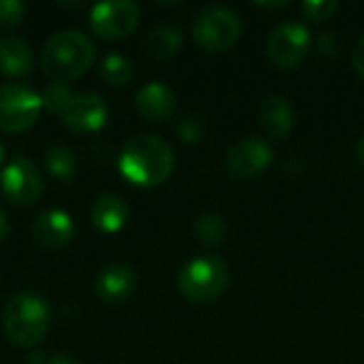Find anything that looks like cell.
<instances>
[{
  "instance_id": "26",
  "label": "cell",
  "mask_w": 364,
  "mask_h": 364,
  "mask_svg": "<svg viewBox=\"0 0 364 364\" xmlns=\"http://www.w3.org/2000/svg\"><path fill=\"white\" fill-rule=\"evenodd\" d=\"M352 64H354V70L358 73V77L364 79V36L356 43V47L352 51Z\"/></svg>"
},
{
  "instance_id": "21",
  "label": "cell",
  "mask_w": 364,
  "mask_h": 364,
  "mask_svg": "<svg viewBox=\"0 0 364 364\" xmlns=\"http://www.w3.org/2000/svg\"><path fill=\"white\" fill-rule=\"evenodd\" d=\"M192 230H194L196 239H198L203 245L215 247V245H220V243L226 239L228 226H226L224 218L218 215V213H200V215L194 220Z\"/></svg>"
},
{
  "instance_id": "23",
  "label": "cell",
  "mask_w": 364,
  "mask_h": 364,
  "mask_svg": "<svg viewBox=\"0 0 364 364\" xmlns=\"http://www.w3.org/2000/svg\"><path fill=\"white\" fill-rule=\"evenodd\" d=\"M26 17V6L19 0H0V28H17Z\"/></svg>"
},
{
  "instance_id": "24",
  "label": "cell",
  "mask_w": 364,
  "mask_h": 364,
  "mask_svg": "<svg viewBox=\"0 0 364 364\" xmlns=\"http://www.w3.org/2000/svg\"><path fill=\"white\" fill-rule=\"evenodd\" d=\"M337 9H339L337 0H307V2H303V13L316 21L331 17Z\"/></svg>"
},
{
  "instance_id": "15",
  "label": "cell",
  "mask_w": 364,
  "mask_h": 364,
  "mask_svg": "<svg viewBox=\"0 0 364 364\" xmlns=\"http://www.w3.org/2000/svg\"><path fill=\"white\" fill-rule=\"evenodd\" d=\"M262 130L273 139H286L294 128V109L282 96H269L262 100L258 111Z\"/></svg>"
},
{
  "instance_id": "1",
  "label": "cell",
  "mask_w": 364,
  "mask_h": 364,
  "mask_svg": "<svg viewBox=\"0 0 364 364\" xmlns=\"http://www.w3.org/2000/svg\"><path fill=\"white\" fill-rule=\"evenodd\" d=\"M117 168L139 188H158L171 177L175 154L164 139L156 134H136L122 147Z\"/></svg>"
},
{
  "instance_id": "29",
  "label": "cell",
  "mask_w": 364,
  "mask_h": 364,
  "mask_svg": "<svg viewBox=\"0 0 364 364\" xmlns=\"http://www.w3.org/2000/svg\"><path fill=\"white\" fill-rule=\"evenodd\" d=\"M47 364H81L77 358H73V356H68V354H55V356H51L49 358V363Z\"/></svg>"
},
{
  "instance_id": "19",
  "label": "cell",
  "mask_w": 364,
  "mask_h": 364,
  "mask_svg": "<svg viewBox=\"0 0 364 364\" xmlns=\"http://www.w3.org/2000/svg\"><path fill=\"white\" fill-rule=\"evenodd\" d=\"M45 168L60 181H70L77 175V156L66 145H51L45 151Z\"/></svg>"
},
{
  "instance_id": "18",
  "label": "cell",
  "mask_w": 364,
  "mask_h": 364,
  "mask_svg": "<svg viewBox=\"0 0 364 364\" xmlns=\"http://www.w3.org/2000/svg\"><path fill=\"white\" fill-rule=\"evenodd\" d=\"M183 45V34L175 26H158L147 32L143 38V51L151 60H166L173 58Z\"/></svg>"
},
{
  "instance_id": "31",
  "label": "cell",
  "mask_w": 364,
  "mask_h": 364,
  "mask_svg": "<svg viewBox=\"0 0 364 364\" xmlns=\"http://www.w3.org/2000/svg\"><path fill=\"white\" fill-rule=\"evenodd\" d=\"M356 158L360 160V164L364 166V139L358 143V145H356Z\"/></svg>"
},
{
  "instance_id": "27",
  "label": "cell",
  "mask_w": 364,
  "mask_h": 364,
  "mask_svg": "<svg viewBox=\"0 0 364 364\" xmlns=\"http://www.w3.org/2000/svg\"><path fill=\"white\" fill-rule=\"evenodd\" d=\"M49 363V358H47V354L43 352V350H32L30 354H28V358H26V364H47Z\"/></svg>"
},
{
  "instance_id": "4",
  "label": "cell",
  "mask_w": 364,
  "mask_h": 364,
  "mask_svg": "<svg viewBox=\"0 0 364 364\" xmlns=\"http://www.w3.org/2000/svg\"><path fill=\"white\" fill-rule=\"evenodd\" d=\"M230 284V269L228 264L211 254L196 256L188 260L179 275H177V286L179 292L192 301V303H211L218 296L224 294V290Z\"/></svg>"
},
{
  "instance_id": "30",
  "label": "cell",
  "mask_w": 364,
  "mask_h": 364,
  "mask_svg": "<svg viewBox=\"0 0 364 364\" xmlns=\"http://www.w3.org/2000/svg\"><path fill=\"white\" fill-rule=\"evenodd\" d=\"M288 2H258V6H267V9H282Z\"/></svg>"
},
{
  "instance_id": "32",
  "label": "cell",
  "mask_w": 364,
  "mask_h": 364,
  "mask_svg": "<svg viewBox=\"0 0 364 364\" xmlns=\"http://www.w3.org/2000/svg\"><path fill=\"white\" fill-rule=\"evenodd\" d=\"M4 156H6V149H4V145L0 143V164L4 162Z\"/></svg>"
},
{
  "instance_id": "9",
  "label": "cell",
  "mask_w": 364,
  "mask_h": 364,
  "mask_svg": "<svg viewBox=\"0 0 364 364\" xmlns=\"http://www.w3.org/2000/svg\"><path fill=\"white\" fill-rule=\"evenodd\" d=\"M141 19L139 4L130 0H109L92 6L90 28L105 41H119L134 32Z\"/></svg>"
},
{
  "instance_id": "25",
  "label": "cell",
  "mask_w": 364,
  "mask_h": 364,
  "mask_svg": "<svg viewBox=\"0 0 364 364\" xmlns=\"http://www.w3.org/2000/svg\"><path fill=\"white\" fill-rule=\"evenodd\" d=\"M177 132H179V136H181L186 143H196V141H200L205 128H203V122H200L198 117H190V115H188V117H181V119H179Z\"/></svg>"
},
{
  "instance_id": "20",
  "label": "cell",
  "mask_w": 364,
  "mask_h": 364,
  "mask_svg": "<svg viewBox=\"0 0 364 364\" xmlns=\"http://www.w3.org/2000/svg\"><path fill=\"white\" fill-rule=\"evenodd\" d=\"M100 79L113 87H122V85H128L132 81V64L126 55L122 53H107L102 60H100Z\"/></svg>"
},
{
  "instance_id": "3",
  "label": "cell",
  "mask_w": 364,
  "mask_h": 364,
  "mask_svg": "<svg viewBox=\"0 0 364 364\" xmlns=\"http://www.w3.org/2000/svg\"><path fill=\"white\" fill-rule=\"evenodd\" d=\"M49 305L34 292H19L9 299L2 314V328L17 348H36L49 333Z\"/></svg>"
},
{
  "instance_id": "5",
  "label": "cell",
  "mask_w": 364,
  "mask_h": 364,
  "mask_svg": "<svg viewBox=\"0 0 364 364\" xmlns=\"http://www.w3.org/2000/svg\"><path fill=\"white\" fill-rule=\"evenodd\" d=\"M243 32V21L228 6H207L192 19V36L207 51H224L232 47Z\"/></svg>"
},
{
  "instance_id": "16",
  "label": "cell",
  "mask_w": 364,
  "mask_h": 364,
  "mask_svg": "<svg viewBox=\"0 0 364 364\" xmlns=\"http://www.w3.org/2000/svg\"><path fill=\"white\" fill-rule=\"evenodd\" d=\"M128 205L124 198L115 196V194H102L92 203L90 209V218L96 230L105 232V235H113L119 232L126 222H128Z\"/></svg>"
},
{
  "instance_id": "28",
  "label": "cell",
  "mask_w": 364,
  "mask_h": 364,
  "mask_svg": "<svg viewBox=\"0 0 364 364\" xmlns=\"http://www.w3.org/2000/svg\"><path fill=\"white\" fill-rule=\"evenodd\" d=\"M9 230H11V224H9V218H6V213L0 209V245L6 241V237H9Z\"/></svg>"
},
{
  "instance_id": "2",
  "label": "cell",
  "mask_w": 364,
  "mask_h": 364,
  "mask_svg": "<svg viewBox=\"0 0 364 364\" xmlns=\"http://www.w3.org/2000/svg\"><path fill=\"white\" fill-rule=\"evenodd\" d=\"M94 60L96 47L83 32L62 30L45 43L41 66L53 83H68L85 75Z\"/></svg>"
},
{
  "instance_id": "13",
  "label": "cell",
  "mask_w": 364,
  "mask_h": 364,
  "mask_svg": "<svg viewBox=\"0 0 364 364\" xmlns=\"http://www.w3.org/2000/svg\"><path fill=\"white\" fill-rule=\"evenodd\" d=\"M136 273L126 264H111L102 269L94 282L96 296L105 305H122L136 290Z\"/></svg>"
},
{
  "instance_id": "14",
  "label": "cell",
  "mask_w": 364,
  "mask_h": 364,
  "mask_svg": "<svg viewBox=\"0 0 364 364\" xmlns=\"http://www.w3.org/2000/svg\"><path fill=\"white\" fill-rule=\"evenodd\" d=\"M177 98L173 90L162 81H149L134 94V109L141 117L149 122L168 119L175 113Z\"/></svg>"
},
{
  "instance_id": "10",
  "label": "cell",
  "mask_w": 364,
  "mask_h": 364,
  "mask_svg": "<svg viewBox=\"0 0 364 364\" xmlns=\"http://www.w3.org/2000/svg\"><path fill=\"white\" fill-rule=\"evenodd\" d=\"M273 162V149L258 136L239 139L224 156V168L232 179H254Z\"/></svg>"
},
{
  "instance_id": "7",
  "label": "cell",
  "mask_w": 364,
  "mask_h": 364,
  "mask_svg": "<svg viewBox=\"0 0 364 364\" xmlns=\"http://www.w3.org/2000/svg\"><path fill=\"white\" fill-rule=\"evenodd\" d=\"M311 51V34L307 26L296 21H286L277 26L267 41V55L271 64L279 70H290L299 66Z\"/></svg>"
},
{
  "instance_id": "6",
  "label": "cell",
  "mask_w": 364,
  "mask_h": 364,
  "mask_svg": "<svg viewBox=\"0 0 364 364\" xmlns=\"http://www.w3.org/2000/svg\"><path fill=\"white\" fill-rule=\"evenodd\" d=\"M43 111L41 96L28 85H0V132L15 134L32 128Z\"/></svg>"
},
{
  "instance_id": "11",
  "label": "cell",
  "mask_w": 364,
  "mask_h": 364,
  "mask_svg": "<svg viewBox=\"0 0 364 364\" xmlns=\"http://www.w3.org/2000/svg\"><path fill=\"white\" fill-rule=\"evenodd\" d=\"M109 119V105L98 94H75L66 111L62 113L64 126L75 132L92 134L105 128Z\"/></svg>"
},
{
  "instance_id": "8",
  "label": "cell",
  "mask_w": 364,
  "mask_h": 364,
  "mask_svg": "<svg viewBox=\"0 0 364 364\" xmlns=\"http://www.w3.org/2000/svg\"><path fill=\"white\" fill-rule=\"evenodd\" d=\"M43 188H45V177L41 168L28 158H15L0 171L2 196L17 207H26L38 200Z\"/></svg>"
},
{
  "instance_id": "17",
  "label": "cell",
  "mask_w": 364,
  "mask_h": 364,
  "mask_svg": "<svg viewBox=\"0 0 364 364\" xmlns=\"http://www.w3.org/2000/svg\"><path fill=\"white\" fill-rule=\"evenodd\" d=\"M34 66L32 47L19 36H2L0 38V73L9 77L28 75Z\"/></svg>"
},
{
  "instance_id": "22",
  "label": "cell",
  "mask_w": 364,
  "mask_h": 364,
  "mask_svg": "<svg viewBox=\"0 0 364 364\" xmlns=\"http://www.w3.org/2000/svg\"><path fill=\"white\" fill-rule=\"evenodd\" d=\"M38 96H41V105L45 111L62 115L75 94L70 92V87L66 83H51V85H45V90Z\"/></svg>"
},
{
  "instance_id": "12",
  "label": "cell",
  "mask_w": 364,
  "mask_h": 364,
  "mask_svg": "<svg viewBox=\"0 0 364 364\" xmlns=\"http://www.w3.org/2000/svg\"><path fill=\"white\" fill-rule=\"evenodd\" d=\"M30 232L38 245H43L47 250H60L73 241L75 222H73L70 213H66L62 209H47L36 215Z\"/></svg>"
}]
</instances>
